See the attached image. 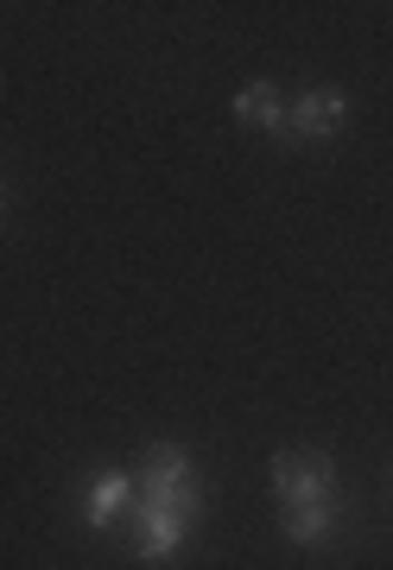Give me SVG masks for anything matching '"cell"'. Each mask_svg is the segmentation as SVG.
<instances>
[{
	"label": "cell",
	"instance_id": "1",
	"mask_svg": "<svg viewBox=\"0 0 393 570\" xmlns=\"http://www.w3.org/2000/svg\"><path fill=\"white\" fill-rule=\"evenodd\" d=\"M197 508H204V494H197V482H185V489L159 494V501H134V520H140V558H171V551L185 546L190 520H197Z\"/></svg>",
	"mask_w": 393,
	"mask_h": 570
},
{
	"label": "cell",
	"instance_id": "2",
	"mask_svg": "<svg viewBox=\"0 0 393 570\" xmlns=\"http://www.w3.org/2000/svg\"><path fill=\"white\" fill-rule=\"evenodd\" d=\"M273 489H279V501H324V494H343L324 450H279V456H273Z\"/></svg>",
	"mask_w": 393,
	"mask_h": 570
},
{
	"label": "cell",
	"instance_id": "3",
	"mask_svg": "<svg viewBox=\"0 0 393 570\" xmlns=\"http://www.w3.org/2000/svg\"><path fill=\"white\" fill-rule=\"evenodd\" d=\"M286 115H292V140H336L343 121H350V96L343 89H311Z\"/></svg>",
	"mask_w": 393,
	"mask_h": 570
},
{
	"label": "cell",
	"instance_id": "4",
	"mask_svg": "<svg viewBox=\"0 0 393 570\" xmlns=\"http://www.w3.org/2000/svg\"><path fill=\"white\" fill-rule=\"evenodd\" d=\"M336 520H343V494H324V501H286L279 532H286L292 546H324V539L336 532Z\"/></svg>",
	"mask_w": 393,
	"mask_h": 570
},
{
	"label": "cell",
	"instance_id": "5",
	"mask_svg": "<svg viewBox=\"0 0 393 570\" xmlns=\"http://www.w3.org/2000/svg\"><path fill=\"white\" fill-rule=\"evenodd\" d=\"M190 482V456H185V444H153L146 450V463H140V501H159V494H171V489H185Z\"/></svg>",
	"mask_w": 393,
	"mask_h": 570
},
{
	"label": "cell",
	"instance_id": "6",
	"mask_svg": "<svg viewBox=\"0 0 393 570\" xmlns=\"http://www.w3.org/2000/svg\"><path fill=\"white\" fill-rule=\"evenodd\" d=\"M235 115H242L248 127H267V134L292 140V115H286V102H279V89H273V82H248V89L235 96Z\"/></svg>",
	"mask_w": 393,
	"mask_h": 570
},
{
	"label": "cell",
	"instance_id": "7",
	"mask_svg": "<svg viewBox=\"0 0 393 570\" xmlns=\"http://www.w3.org/2000/svg\"><path fill=\"white\" fill-rule=\"evenodd\" d=\"M134 501H140L134 475H102V482L89 489L83 513H89V527H115V520H121V508H134Z\"/></svg>",
	"mask_w": 393,
	"mask_h": 570
}]
</instances>
